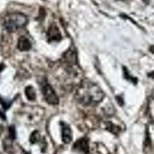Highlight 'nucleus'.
Masks as SVG:
<instances>
[{
    "label": "nucleus",
    "mask_w": 154,
    "mask_h": 154,
    "mask_svg": "<svg viewBox=\"0 0 154 154\" xmlns=\"http://www.w3.org/2000/svg\"><path fill=\"white\" fill-rule=\"evenodd\" d=\"M149 76H150L151 78H154V71H152V72L149 74Z\"/></svg>",
    "instance_id": "15"
},
{
    "label": "nucleus",
    "mask_w": 154,
    "mask_h": 154,
    "mask_svg": "<svg viewBox=\"0 0 154 154\" xmlns=\"http://www.w3.org/2000/svg\"><path fill=\"white\" fill-rule=\"evenodd\" d=\"M28 19L24 14L15 12L9 14L3 19V26L9 32H14L27 24Z\"/></svg>",
    "instance_id": "2"
},
{
    "label": "nucleus",
    "mask_w": 154,
    "mask_h": 154,
    "mask_svg": "<svg viewBox=\"0 0 154 154\" xmlns=\"http://www.w3.org/2000/svg\"><path fill=\"white\" fill-rule=\"evenodd\" d=\"M48 39L51 42H59L62 39V35L60 29L56 25H51L47 32Z\"/></svg>",
    "instance_id": "5"
},
{
    "label": "nucleus",
    "mask_w": 154,
    "mask_h": 154,
    "mask_svg": "<svg viewBox=\"0 0 154 154\" xmlns=\"http://www.w3.org/2000/svg\"><path fill=\"white\" fill-rule=\"evenodd\" d=\"M123 70H124V71H123V72H124L125 78H126V79H128V80H130V81H131V82L136 83V82H137V79H135V78H133V76H131V75L129 74V72L127 71V69H126V68H124V67H123Z\"/></svg>",
    "instance_id": "12"
},
{
    "label": "nucleus",
    "mask_w": 154,
    "mask_h": 154,
    "mask_svg": "<svg viewBox=\"0 0 154 154\" xmlns=\"http://www.w3.org/2000/svg\"><path fill=\"white\" fill-rule=\"evenodd\" d=\"M9 137L12 140H15V137H16V133H15V128L11 126L9 127Z\"/></svg>",
    "instance_id": "14"
},
{
    "label": "nucleus",
    "mask_w": 154,
    "mask_h": 154,
    "mask_svg": "<svg viewBox=\"0 0 154 154\" xmlns=\"http://www.w3.org/2000/svg\"><path fill=\"white\" fill-rule=\"evenodd\" d=\"M25 94H26L27 99L29 100H31V101H34L35 98H36V93H35V89L31 86H29L26 88V89H25Z\"/></svg>",
    "instance_id": "9"
},
{
    "label": "nucleus",
    "mask_w": 154,
    "mask_h": 154,
    "mask_svg": "<svg viewBox=\"0 0 154 154\" xmlns=\"http://www.w3.org/2000/svg\"><path fill=\"white\" fill-rule=\"evenodd\" d=\"M63 59L66 63L70 65H75L76 62V55L73 49H69L63 55Z\"/></svg>",
    "instance_id": "8"
},
{
    "label": "nucleus",
    "mask_w": 154,
    "mask_h": 154,
    "mask_svg": "<svg viewBox=\"0 0 154 154\" xmlns=\"http://www.w3.org/2000/svg\"><path fill=\"white\" fill-rule=\"evenodd\" d=\"M62 125V140L64 143H69L72 140V133L71 128L65 123H61Z\"/></svg>",
    "instance_id": "6"
},
{
    "label": "nucleus",
    "mask_w": 154,
    "mask_h": 154,
    "mask_svg": "<svg viewBox=\"0 0 154 154\" xmlns=\"http://www.w3.org/2000/svg\"><path fill=\"white\" fill-rule=\"evenodd\" d=\"M18 49L22 52H26L31 49L32 44L28 38L25 36H21L18 40Z\"/></svg>",
    "instance_id": "7"
},
{
    "label": "nucleus",
    "mask_w": 154,
    "mask_h": 154,
    "mask_svg": "<svg viewBox=\"0 0 154 154\" xmlns=\"http://www.w3.org/2000/svg\"><path fill=\"white\" fill-rule=\"evenodd\" d=\"M0 103L4 109H8L10 107L11 104H12V102H9L7 101V100H4L3 99H0Z\"/></svg>",
    "instance_id": "13"
},
{
    "label": "nucleus",
    "mask_w": 154,
    "mask_h": 154,
    "mask_svg": "<svg viewBox=\"0 0 154 154\" xmlns=\"http://www.w3.org/2000/svg\"><path fill=\"white\" fill-rule=\"evenodd\" d=\"M150 51H151V52H152V53H154V46H151V47H150Z\"/></svg>",
    "instance_id": "16"
},
{
    "label": "nucleus",
    "mask_w": 154,
    "mask_h": 154,
    "mask_svg": "<svg viewBox=\"0 0 154 154\" xmlns=\"http://www.w3.org/2000/svg\"><path fill=\"white\" fill-rule=\"evenodd\" d=\"M73 149H75L77 152H79L81 153L86 154L89 152V141L86 138H80L77 140L76 142L74 143Z\"/></svg>",
    "instance_id": "4"
},
{
    "label": "nucleus",
    "mask_w": 154,
    "mask_h": 154,
    "mask_svg": "<svg viewBox=\"0 0 154 154\" xmlns=\"http://www.w3.org/2000/svg\"><path fill=\"white\" fill-rule=\"evenodd\" d=\"M106 129L108 131H109L110 133H114V134H117L119 132V127L117 126H116L115 124H113L111 122H106Z\"/></svg>",
    "instance_id": "10"
},
{
    "label": "nucleus",
    "mask_w": 154,
    "mask_h": 154,
    "mask_svg": "<svg viewBox=\"0 0 154 154\" xmlns=\"http://www.w3.org/2000/svg\"><path fill=\"white\" fill-rule=\"evenodd\" d=\"M103 91L94 82H82L75 93V100L83 106H95L98 105L104 99Z\"/></svg>",
    "instance_id": "1"
},
{
    "label": "nucleus",
    "mask_w": 154,
    "mask_h": 154,
    "mask_svg": "<svg viewBox=\"0 0 154 154\" xmlns=\"http://www.w3.org/2000/svg\"><path fill=\"white\" fill-rule=\"evenodd\" d=\"M39 137H40V136H39L38 132H33L31 134V137H30V142H31V143H36L37 142H38Z\"/></svg>",
    "instance_id": "11"
},
{
    "label": "nucleus",
    "mask_w": 154,
    "mask_h": 154,
    "mask_svg": "<svg viewBox=\"0 0 154 154\" xmlns=\"http://www.w3.org/2000/svg\"><path fill=\"white\" fill-rule=\"evenodd\" d=\"M42 94L46 103L50 105H57L59 103V98L53 88L48 83L46 80L43 81L41 84Z\"/></svg>",
    "instance_id": "3"
}]
</instances>
